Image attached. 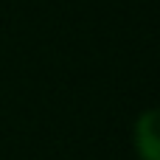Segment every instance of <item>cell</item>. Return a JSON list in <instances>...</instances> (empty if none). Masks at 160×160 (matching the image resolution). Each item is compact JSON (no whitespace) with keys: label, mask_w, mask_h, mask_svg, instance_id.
Masks as SVG:
<instances>
[{"label":"cell","mask_w":160,"mask_h":160,"mask_svg":"<svg viewBox=\"0 0 160 160\" xmlns=\"http://www.w3.org/2000/svg\"><path fill=\"white\" fill-rule=\"evenodd\" d=\"M132 143L141 160H160V107L138 115L132 129Z\"/></svg>","instance_id":"cell-1"}]
</instances>
